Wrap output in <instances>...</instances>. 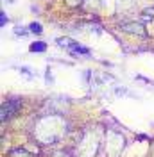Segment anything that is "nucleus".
<instances>
[{
  "instance_id": "3",
  "label": "nucleus",
  "mask_w": 154,
  "mask_h": 157,
  "mask_svg": "<svg viewBox=\"0 0 154 157\" xmlns=\"http://www.w3.org/2000/svg\"><path fill=\"white\" fill-rule=\"evenodd\" d=\"M81 143H88V147H81V154H83L84 157H95L97 155V150H99V145H100V141H99L97 134L88 132L86 136L83 137Z\"/></svg>"
},
{
  "instance_id": "8",
  "label": "nucleus",
  "mask_w": 154,
  "mask_h": 157,
  "mask_svg": "<svg viewBox=\"0 0 154 157\" xmlns=\"http://www.w3.org/2000/svg\"><path fill=\"white\" fill-rule=\"evenodd\" d=\"M9 157H32V155H30L27 150H14V152H11Z\"/></svg>"
},
{
  "instance_id": "1",
  "label": "nucleus",
  "mask_w": 154,
  "mask_h": 157,
  "mask_svg": "<svg viewBox=\"0 0 154 157\" xmlns=\"http://www.w3.org/2000/svg\"><path fill=\"white\" fill-rule=\"evenodd\" d=\"M67 130V123L63 118L56 116H45L41 118L38 123H36V128H34V134L41 143H56L61 139V136L65 134Z\"/></svg>"
},
{
  "instance_id": "11",
  "label": "nucleus",
  "mask_w": 154,
  "mask_h": 157,
  "mask_svg": "<svg viewBox=\"0 0 154 157\" xmlns=\"http://www.w3.org/2000/svg\"><path fill=\"white\" fill-rule=\"evenodd\" d=\"M0 21H2L0 25H6V21H7V18H6V13H2V14H0Z\"/></svg>"
},
{
  "instance_id": "6",
  "label": "nucleus",
  "mask_w": 154,
  "mask_h": 157,
  "mask_svg": "<svg viewBox=\"0 0 154 157\" xmlns=\"http://www.w3.org/2000/svg\"><path fill=\"white\" fill-rule=\"evenodd\" d=\"M120 27H122L124 30H129V32H138V34L145 36L144 29H142V23H136V25H127V23H120Z\"/></svg>"
},
{
  "instance_id": "2",
  "label": "nucleus",
  "mask_w": 154,
  "mask_h": 157,
  "mask_svg": "<svg viewBox=\"0 0 154 157\" xmlns=\"http://www.w3.org/2000/svg\"><path fill=\"white\" fill-rule=\"evenodd\" d=\"M124 145H125V139L122 134L113 132V130H109L106 134V154H107V157H118L120 152H122V148H124Z\"/></svg>"
},
{
  "instance_id": "7",
  "label": "nucleus",
  "mask_w": 154,
  "mask_h": 157,
  "mask_svg": "<svg viewBox=\"0 0 154 157\" xmlns=\"http://www.w3.org/2000/svg\"><path fill=\"white\" fill-rule=\"evenodd\" d=\"M45 50H47V45H45L43 41H36V43L30 45V52H32V54H41V52H45Z\"/></svg>"
},
{
  "instance_id": "4",
  "label": "nucleus",
  "mask_w": 154,
  "mask_h": 157,
  "mask_svg": "<svg viewBox=\"0 0 154 157\" xmlns=\"http://www.w3.org/2000/svg\"><path fill=\"white\" fill-rule=\"evenodd\" d=\"M20 104H22L20 98H9L7 102H4V105H2V114H0V116H2V123H6V121L18 111Z\"/></svg>"
},
{
  "instance_id": "5",
  "label": "nucleus",
  "mask_w": 154,
  "mask_h": 157,
  "mask_svg": "<svg viewBox=\"0 0 154 157\" xmlns=\"http://www.w3.org/2000/svg\"><path fill=\"white\" fill-rule=\"evenodd\" d=\"M59 45H67L68 48L72 50V54H81V56H90L88 54V48L86 47H83V45H79L75 41H67V39H59Z\"/></svg>"
},
{
  "instance_id": "12",
  "label": "nucleus",
  "mask_w": 154,
  "mask_h": 157,
  "mask_svg": "<svg viewBox=\"0 0 154 157\" xmlns=\"http://www.w3.org/2000/svg\"><path fill=\"white\" fill-rule=\"evenodd\" d=\"M56 157H70V155H65V154H61V155H56Z\"/></svg>"
},
{
  "instance_id": "9",
  "label": "nucleus",
  "mask_w": 154,
  "mask_h": 157,
  "mask_svg": "<svg viewBox=\"0 0 154 157\" xmlns=\"http://www.w3.org/2000/svg\"><path fill=\"white\" fill-rule=\"evenodd\" d=\"M30 30H32V32H36V34H41V25H39V23H36V21H34V23H30V27H29Z\"/></svg>"
},
{
  "instance_id": "10",
  "label": "nucleus",
  "mask_w": 154,
  "mask_h": 157,
  "mask_svg": "<svg viewBox=\"0 0 154 157\" xmlns=\"http://www.w3.org/2000/svg\"><path fill=\"white\" fill-rule=\"evenodd\" d=\"M14 34H18V36H20V34H22V36H25V34H27V30L22 29V27H16V29H14Z\"/></svg>"
}]
</instances>
